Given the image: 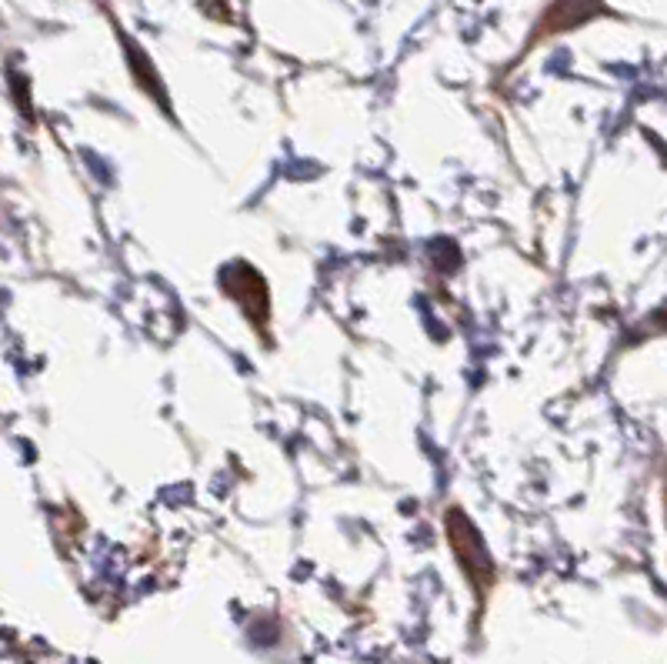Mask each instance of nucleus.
Segmentation results:
<instances>
[{
    "label": "nucleus",
    "instance_id": "1",
    "mask_svg": "<svg viewBox=\"0 0 667 664\" xmlns=\"http://www.w3.org/2000/svg\"><path fill=\"white\" fill-rule=\"evenodd\" d=\"M447 534H451L454 554H457V561L464 564V571L471 574V581H481V564L484 568H491V564H487L484 541L477 538L471 521H467L461 511H447Z\"/></svg>",
    "mask_w": 667,
    "mask_h": 664
},
{
    "label": "nucleus",
    "instance_id": "2",
    "mask_svg": "<svg viewBox=\"0 0 667 664\" xmlns=\"http://www.w3.org/2000/svg\"><path fill=\"white\" fill-rule=\"evenodd\" d=\"M594 11H601L597 0H554V7L544 14V24H541V31H537V37L571 31V27L591 21Z\"/></svg>",
    "mask_w": 667,
    "mask_h": 664
}]
</instances>
